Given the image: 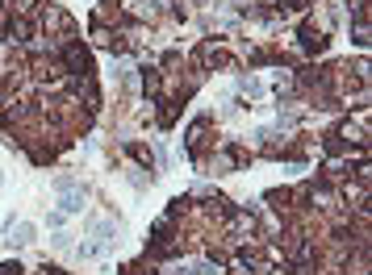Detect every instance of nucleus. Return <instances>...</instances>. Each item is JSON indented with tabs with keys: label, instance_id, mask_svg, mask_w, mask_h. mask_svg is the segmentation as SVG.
Returning <instances> with one entry per match:
<instances>
[{
	"label": "nucleus",
	"instance_id": "nucleus-1",
	"mask_svg": "<svg viewBox=\"0 0 372 275\" xmlns=\"http://www.w3.org/2000/svg\"><path fill=\"white\" fill-rule=\"evenodd\" d=\"M109 246H113V225L104 221V225H96V238L80 246V255H84V259H96V255H104Z\"/></svg>",
	"mask_w": 372,
	"mask_h": 275
},
{
	"label": "nucleus",
	"instance_id": "nucleus-3",
	"mask_svg": "<svg viewBox=\"0 0 372 275\" xmlns=\"http://www.w3.org/2000/svg\"><path fill=\"white\" fill-rule=\"evenodd\" d=\"M17 242H21V246L34 242V225H17Z\"/></svg>",
	"mask_w": 372,
	"mask_h": 275
},
{
	"label": "nucleus",
	"instance_id": "nucleus-2",
	"mask_svg": "<svg viewBox=\"0 0 372 275\" xmlns=\"http://www.w3.org/2000/svg\"><path fill=\"white\" fill-rule=\"evenodd\" d=\"M80 209H84V196L67 188V196H63V213H80Z\"/></svg>",
	"mask_w": 372,
	"mask_h": 275
}]
</instances>
